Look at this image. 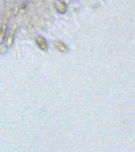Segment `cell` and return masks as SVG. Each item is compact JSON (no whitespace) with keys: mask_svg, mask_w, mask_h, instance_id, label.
<instances>
[{"mask_svg":"<svg viewBox=\"0 0 135 152\" xmlns=\"http://www.w3.org/2000/svg\"><path fill=\"white\" fill-rule=\"evenodd\" d=\"M16 26H15L14 28L12 27L11 28V30L9 31V34H8L7 38H6V40H5V46L7 47H11V46L13 44V42H14V38H15V34L16 31Z\"/></svg>","mask_w":135,"mask_h":152,"instance_id":"cell-2","label":"cell"},{"mask_svg":"<svg viewBox=\"0 0 135 152\" xmlns=\"http://www.w3.org/2000/svg\"><path fill=\"white\" fill-rule=\"evenodd\" d=\"M36 43L39 49L42 51H46L48 49V43L42 37L39 36L36 38Z\"/></svg>","mask_w":135,"mask_h":152,"instance_id":"cell-3","label":"cell"},{"mask_svg":"<svg viewBox=\"0 0 135 152\" xmlns=\"http://www.w3.org/2000/svg\"><path fill=\"white\" fill-rule=\"evenodd\" d=\"M55 8L57 12H59L60 14H65L67 11V6H66V3L62 1H60V0H57L55 2Z\"/></svg>","mask_w":135,"mask_h":152,"instance_id":"cell-4","label":"cell"},{"mask_svg":"<svg viewBox=\"0 0 135 152\" xmlns=\"http://www.w3.org/2000/svg\"><path fill=\"white\" fill-rule=\"evenodd\" d=\"M9 17H10V12L6 13V14H5V16L4 17L2 26H1V29H0V44L3 43L4 40H5L6 32H7L8 21H9Z\"/></svg>","mask_w":135,"mask_h":152,"instance_id":"cell-1","label":"cell"},{"mask_svg":"<svg viewBox=\"0 0 135 152\" xmlns=\"http://www.w3.org/2000/svg\"><path fill=\"white\" fill-rule=\"evenodd\" d=\"M54 44L56 47V48L59 50L60 52L62 53H66L68 52V47L63 42L57 40V41H54Z\"/></svg>","mask_w":135,"mask_h":152,"instance_id":"cell-5","label":"cell"}]
</instances>
